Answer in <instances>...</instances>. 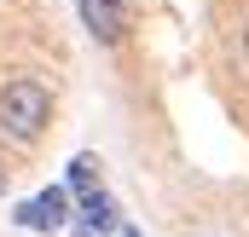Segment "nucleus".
<instances>
[{
  "mask_svg": "<svg viewBox=\"0 0 249 237\" xmlns=\"http://www.w3.org/2000/svg\"><path fill=\"white\" fill-rule=\"evenodd\" d=\"M116 237H145V232H139V226H127V220H122V226H116Z\"/></svg>",
  "mask_w": 249,
  "mask_h": 237,
  "instance_id": "nucleus-7",
  "label": "nucleus"
},
{
  "mask_svg": "<svg viewBox=\"0 0 249 237\" xmlns=\"http://www.w3.org/2000/svg\"><path fill=\"white\" fill-rule=\"evenodd\" d=\"M99 174H105V162H99L93 151H75V156L64 162V191H75V197H87V191H99V185H105Z\"/></svg>",
  "mask_w": 249,
  "mask_h": 237,
  "instance_id": "nucleus-5",
  "label": "nucleus"
},
{
  "mask_svg": "<svg viewBox=\"0 0 249 237\" xmlns=\"http://www.w3.org/2000/svg\"><path fill=\"white\" fill-rule=\"evenodd\" d=\"M75 12L99 47H122L127 29H133V0H75Z\"/></svg>",
  "mask_w": 249,
  "mask_h": 237,
  "instance_id": "nucleus-3",
  "label": "nucleus"
},
{
  "mask_svg": "<svg viewBox=\"0 0 249 237\" xmlns=\"http://www.w3.org/2000/svg\"><path fill=\"white\" fill-rule=\"evenodd\" d=\"M47 127H53V93H47V81L12 75V81L0 87V133H6L12 145H35Z\"/></svg>",
  "mask_w": 249,
  "mask_h": 237,
  "instance_id": "nucleus-1",
  "label": "nucleus"
},
{
  "mask_svg": "<svg viewBox=\"0 0 249 237\" xmlns=\"http://www.w3.org/2000/svg\"><path fill=\"white\" fill-rule=\"evenodd\" d=\"M238 47H244V64H249V17H244V29H238Z\"/></svg>",
  "mask_w": 249,
  "mask_h": 237,
  "instance_id": "nucleus-6",
  "label": "nucleus"
},
{
  "mask_svg": "<svg viewBox=\"0 0 249 237\" xmlns=\"http://www.w3.org/2000/svg\"><path fill=\"white\" fill-rule=\"evenodd\" d=\"M6 179H12V168H6V162H0V197H6Z\"/></svg>",
  "mask_w": 249,
  "mask_h": 237,
  "instance_id": "nucleus-8",
  "label": "nucleus"
},
{
  "mask_svg": "<svg viewBox=\"0 0 249 237\" xmlns=\"http://www.w3.org/2000/svg\"><path fill=\"white\" fill-rule=\"evenodd\" d=\"M70 220H75V203H70V191L64 185H47V191H35V197H23L18 208H12V226L18 232H70Z\"/></svg>",
  "mask_w": 249,
  "mask_h": 237,
  "instance_id": "nucleus-2",
  "label": "nucleus"
},
{
  "mask_svg": "<svg viewBox=\"0 0 249 237\" xmlns=\"http://www.w3.org/2000/svg\"><path fill=\"white\" fill-rule=\"evenodd\" d=\"M122 226V208H116V197L99 185V191H87V197H75V220H70V237H116Z\"/></svg>",
  "mask_w": 249,
  "mask_h": 237,
  "instance_id": "nucleus-4",
  "label": "nucleus"
}]
</instances>
